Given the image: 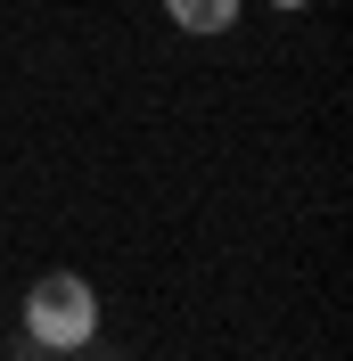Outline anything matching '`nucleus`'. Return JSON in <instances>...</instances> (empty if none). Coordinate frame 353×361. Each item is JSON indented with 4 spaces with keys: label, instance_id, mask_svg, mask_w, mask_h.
<instances>
[{
    "label": "nucleus",
    "instance_id": "obj_1",
    "mask_svg": "<svg viewBox=\"0 0 353 361\" xmlns=\"http://www.w3.org/2000/svg\"><path fill=\"white\" fill-rule=\"evenodd\" d=\"M99 288H90L83 271H42L17 304V329H25V361H66V353H90L99 345Z\"/></svg>",
    "mask_w": 353,
    "mask_h": 361
},
{
    "label": "nucleus",
    "instance_id": "obj_2",
    "mask_svg": "<svg viewBox=\"0 0 353 361\" xmlns=\"http://www.w3.org/2000/svg\"><path fill=\"white\" fill-rule=\"evenodd\" d=\"M246 0H164V17H173V33H189V42H214V33H230L239 25Z\"/></svg>",
    "mask_w": 353,
    "mask_h": 361
},
{
    "label": "nucleus",
    "instance_id": "obj_3",
    "mask_svg": "<svg viewBox=\"0 0 353 361\" xmlns=\"http://www.w3.org/2000/svg\"><path fill=\"white\" fill-rule=\"evenodd\" d=\"M271 8H280V17H304V8H312V0H271Z\"/></svg>",
    "mask_w": 353,
    "mask_h": 361
}]
</instances>
